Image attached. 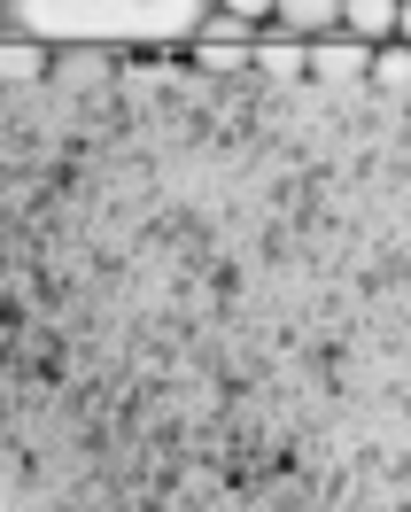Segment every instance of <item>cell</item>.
<instances>
[{
  "label": "cell",
  "instance_id": "obj_1",
  "mask_svg": "<svg viewBox=\"0 0 411 512\" xmlns=\"http://www.w3.org/2000/svg\"><path fill=\"white\" fill-rule=\"evenodd\" d=\"M117 78V47H55L47 55V86H63V94H101Z\"/></svg>",
  "mask_w": 411,
  "mask_h": 512
},
{
  "label": "cell",
  "instance_id": "obj_2",
  "mask_svg": "<svg viewBox=\"0 0 411 512\" xmlns=\"http://www.w3.org/2000/svg\"><path fill=\"white\" fill-rule=\"evenodd\" d=\"M357 47H380V39L404 32V0H342V16H334Z\"/></svg>",
  "mask_w": 411,
  "mask_h": 512
},
{
  "label": "cell",
  "instance_id": "obj_3",
  "mask_svg": "<svg viewBox=\"0 0 411 512\" xmlns=\"http://www.w3.org/2000/svg\"><path fill=\"white\" fill-rule=\"evenodd\" d=\"M334 16H342V0H272V24L295 32V39H326Z\"/></svg>",
  "mask_w": 411,
  "mask_h": 512
},
{
  "label": "cell",
  "instance_id": "obj_4",
  "mask_svg": "<svg viewBox=\"0 0 411 512\" xmlns=\"http://www.w3.org/2000/svg\"><path fill=\"white\" fill-rule=\"evenodd\" d=\"M47 55H55V47H39V39H0V78L47 86Z\"/></svg>",
  "mask_w": 411,
  "mask_h": 512
},
{
  "label": "cell",
  "instance_id": "obj_5",
  "mask_svg": "<svg viewBox=\"0 0 411 512\" xmlns=\"http://www.w3.org/2000/svg\"><path fill=\"white\" fill-rule=\"evenodd\" d=\"M194 63L210 78H233V70H249V47L241 39H194Z\"/></svg>",
  "mask_w": 411,
  "mask_h": 512
},
{
  "label": "cell",
  "instance_id": "obj_6",
  "mask_svg": "<svg viewBox=\"0 0 411 512\" xmlns=\"http://www.w3.org/2000/svg\"><path fill=\"white\" fill-rule=\"evenodd\" d=\"M202 39H241V47H249V39H256V24H241V16H225V8H218V16L202 24Z\"/></svg>",
  "mask_w": 411,
  "mask_h": 512
},
{
  "label": "cell",
  "instance_id": "obj_7",
  "mask_svg": "<svg viewBox=\"0 0 411 512\" xmlns=\"http://www.w3.org/2000/svg\"><path fill=\"white\" fill-rule=\"evenodd\" d=\"M225 16H241V24H272V0H218Z\"/></svg>",
  "mask_w": 411,
  "mask_h": 512
},
{
  "label": "cell",
  "instance_id": "obj_8",
  "mask_svg": "<svg viewBox=\"0 0 411 512\" xmlns=\"http://www.w3.org/2000/svg\"><path fill=\"white\" fill-rule=\"evenodd\" d=\"M0 8H8V0H0Z\"/></svg>",
  "mask_w": 411,
  "mask_h": 512
}]
</instances>
